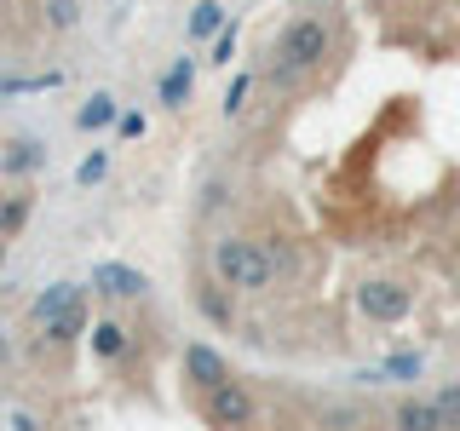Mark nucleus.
Segmentation results:
<instances>
[{"label": "nucleus", "instance_id": "nucleus-4", "mask_svg": "<svg viewBox=\"0 0 460 431\" xmlns=\"http://www.w3.org/2000/svg\"><path fill=\"white\" fill-rule=\"evenodd\" d=\"M357 305H363V316H374V322H402V316H409V287L363 282V287H357Z\"/></svg>", "mask_w": 460, "mask_h": 431}, {"label": "nucleus", "instance_id": "nucleus-20", "mask_svg": "<svg viewBox=\"0 0 460 431\" xmlns=\"http://www.w3.org/2000/svg\"><path fill=\"white\" fill-rule=\"evenodd\" d=\"M104 172H110V162H104V155H86V162L75 167V179H81V184H98Z\"/></svg>", "mask_w": 460, "mask_h": 431}, {"label": "nucleus", "instance_id": "nucleus-5", "mask_svg": "<svg viewBox=\"0 0 460 431\" xmlns=\"http://www.w3.org/2000/svg\"><path fill=\"white\" fill-rule=\"evenodd\" d=\"M144 287H150V277L133 265H93V294L104 299H138Z\"/></svg>", "mask_w": 460, "mask_h": 431}, {"label": "nucleus", "instance_id": "nucleus-8", "mask_svg": "<svg viewBox=\"0 0 460 431\" xmlns=\"http://www.w3.org/2000/svg\"><path fill=\"white\" fill-rule=\"evenodd\" d=\"M40 334H47L52 345L81 339V334H86V305H81V299H75V305H64L58 316H47V322H40Z\"/></svg>", "mask_w": 460, "mask_h": 431}, {"label": "nucleus", "instance_id": "nucleus-9", "mask_svg": "<svg viewBox=\"0 0 460 431\" xmlns=\"http://www.w3.org/2000/svg\"><path fill=\"white\" fill-rule=\"evenodd\" d=\"M190 86H196V57H179V64L162 75V104H167V110H184Z\"/></svg>", "mask_w": 460, "mask_h": 431}, {"label": "nucleus", "instance_id": "nucleus-1", "mask_svg": "<svg viewBox=\"0 0 460 431\" xmlns=\"http://www.w3.org/2000/svg\"><path fill=\"white\" fill-rule=\"evenodd\" d=\"M328 23L323 18H294L270 47V86H299L316 64L328 57Z\"/></svg>", "mask_w": 460, "mask_h": 431}, {"label": "nucleus", "instance_id": "nucleus-23", "mask_svg": "<svg viewBox=\"0 0 460 431\" xmlns=\"http://www.w3.org/2000/svg\"><path fill=\"white\" fill-rule=\"evenodd\" d=\"M121 138H144V115H121Z\"/></svg>", "mask_w": 460, "mask_h": 431}, {"label": "nucleus", "instance_id": "nucleus-24", "mask_svg": "<svg viewBox=\"0 0 460 431\" xmlns=\"http://www.w3.org/2000/svg\"><path fill=\"white\" fill-rule=\"evenodd\" d=\"M6 248H12V236H6V230H0V265H6Z\"/></svg>", "mask_w": 460, "mask_h": 431}, {"label": "nucleus", "instance_id": "nucleus-18", "mask_svg": "<svg viewBox=\"0 0 460 431\" xmlns=\"http://www.w3.org/2000/svg\"><path fill=\"white\" fill-rule=\"evenodd\" d=\"M81 18V0H47V23L52 29H75Z\"/></svg>", "mask_w": 460, "mask_h": 431}, {"label": "nucleus", "instance_id": "nucleus-16", "mask_svg": "<svg viewBox=\"0 0 460 431\" xmlns=\"http://www.w3.org/2000/svg\"><path fill=\"white\" fill-rule=\"evenodd\" d=\"M29 213H35V201H29V196H6V201H0V230L18 236V230L29 224Z\"/></svg>", "mask_w": 460, "mask_h": 431}, {"label": "nucleus", "instance_id": "nucleus-22", "mask_svg": "<svg viewBox=\"0 0 460 431\" xmlns=\"http://www.w3.org/2000/svg\"><path fill=\"white\" fill-rule=\"evenodd\" d=\"M438 402H443V414H449V426H460V385H449Z\"/></svg>", "mask_w": 460, "mask_h": 431}, {"label": "nucleus", "instance_id": "nucleus-6", "mask_svg": "<svg viewBox=\"0 0 460 431\" xmlns=\"http://www.w3.org/2000/svg\"><path fill=\"white\" fill-rule=\"evenodd\" d=\"M184 380H196L201 391H213L219 380H230V368H225V356L213 351V345H190V351H184Z\"/></svg>", "mask_w": 460, "mask_h": 431}, {"label": "nucleus", "instance_id": "nucleus-10", "mask_svg": "<svg viewBox=\"0 0 460 431\" xmlns=\"http://www.w3.org/2000/svg\"><path fill=\"white\" fill-rule=\"evenodd\" d=\"M86 339H93V356H98V363H115V356L127 351V328L110 322V316H104V322H93V334H86Z\"/></svg>", "mask_w": 460, "mask_h": 431}, {"label": "nucleus", "instance_id": "nucleus-12", "mask_svg": "<svg viewBox=\"0 0 460 431\" xmlns=\"http://www.w3.org/2000/svg\"><path fill=\"white\" fill-rule=\"evenodd\" d=\"M75 299H81V287H75V282H52L47 294L35 299V322H47V316H58L64 305H75Z\"/></svg>", "mask_w": 460, "mask_h": 431}, {"label": "nucleus", "instance_id": "nucleus-25", "mask_svg": "<svg viewBox=\"0 0 460 431\" xmlns=\"http://www.w3.org/2000/svg\"><path fill=\"white\" fill-rule=\"evenodd\" d=\"M0 345H6V334H0Z\"/></svg>", "mask_w": 460, "mask_h": 431}, {"label": "nucleus", "instance_id": "nucleus-11", "mask_svg": "<svg viewBox=\"0 0 460 431\" xmlns=\"http://www.w3.org/2000/svg\"><path fill=\"white\" fill-rule=\"evenodd\" d=\"M110 121H121V110H115V98H110V92H93V98L81 104V115H75L81 133H98V127H110Z\"/></svg>", "mask_w": 460, "mask_h": 431}, {"label": "nucleus", "instance_id": "nucleus-2", "mask_svg": "<svg viewBox=\"0 0 460 431\" xmlns=\"http://www.w3.org/2000/svg\"><path fill=\"white\" fill-rule=\"evenodd\" d=\"M213 277L225 287H242V294H259V287H270L277 277V265H270L265 242H242V236H225L213 242Z\"/></svg>", "mask_w": 460, "mask_h": 431}, {"label": "nucleus", "instance_id": "nucleus-13", "mask_svg": "<svg viewBox=\"0 0 460 431\" xmlns=\"http://www.w3.org/2000/svg\"><path fill=\"white\" fill-rule=\"evenodd\" d=\"M219 29H225V6H219V0H201V6L190 12V35L196 40H213Z\"/></svg>", "mask_w": 460, "mask_h": 431}, {"label": "nucleus", "instance_id": "nucleus-17", "mask_svg": "<svg viewBox=\"0 0 460 431\" xmlns=\"http://www.w3.org/2000/svg\"><path fill=\"white\" fill-rule=\"evenodd\" d=\"M58 81H64L58 69H47V75H0V92H47Z\"/></svg>", "mask_w": 460, "mask_h": 431}, {"label": "nucleus", "instance_id": "nucleus-19", "mask_svg": "<svg viewBox=\"0 0 460 431\" xmlns=\"http://www.w3.org/2000/svg\"><path fill=\"white\" fill-rule=\"evenodd\" d=\"M230 57H236V29H219L213 35V64H230Z\"/></svg>", "mask_w": 460, "mask_h": 431}, {"label": "nucleus", "instance_id": "nucleus-15", "mask_svg": "<svg viewBox=\"0 0 460 431\" xmlns=\"http://www.w3.org/2000/svg\"><path fill=\"white\" fill-rule=\"evenodd\" d=\"M397 420L402 426H449V414H443V402H402Z\"/></svg>", "mask_w": 460, "mask_h": 431}, {"label": "nucleus", "instance_id": "nucleus-3", "mask_svg": "<svg viewBox=\"0 0 460 431\" xmlns=\"http://www.w3.org/2000/svg\"><path fill=\"white\" fill-rule=\"evenodd\" d=\"M201 414H208V426H248L253 420V397L242 391L236 380H219L208 397H201Z\"/></svg>", "mask_w": 460, "mask_h": 431}, {"label": "nucleus", "instance_id": "nucleus-21", "mask_svg": "<svg viewBox=\"0 0 460 431\" xmlns=\"http://www.w3.org/2000/svg\"><path fill=\"white\" fill-rule=\"evenodd\" d=\"M242 104H248V75L230 81V92H225V115H242Z\"/></svg>", "mask_w": 460, "mask_h": 431}, {"label": "nucleus", "instance_id": "nucleus-7", "mask_svg": "<svg viewBox=\"0 0 460 431\" xmlns=\"http://www.w3.org/2000/svg\"><path fill=\"white\" fill-rule=\"evenodd\" d=\"M35 167H47V150H40L35 138H18V144L0 150V179H23V172H35Z\"/></svg>", "mask_w": 460, "mask_h": 431}, {"label": "nucleus", "instance_id": "nucleus-14", "mask_svg": "<svg viewBox=\"0 0 460 431\" xmlns=\"http://www.w3.org/2000/svg\"><path fill=\"white\" fill-rule=\"evenodd\" d=\"M196 305H201V316H208V322H219V328H230V299H225V282H213V287H201L196 294Z\"/></svg>", "mask_w": 460, "mask_h": 431}]
</instances>
